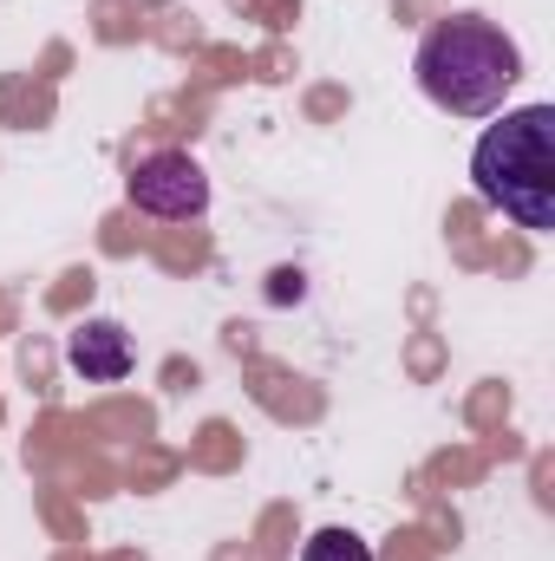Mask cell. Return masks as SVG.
Here are the masks:
<instances>
[{"label":"cell","mask_w":555,"mask_h":561,"mask_svg":"<svg viewBox=\"0 0 555 561\" xmlns=\"http://www.w3.org/2000/svg\"><path fill=\"white\" fill-rule=\"evenodd\" d=\"M301 561H373V549H366V536H353V529H314V536L301 542Z\"/></svg>","instance_id":"cell-5"},{"label":"cell","mask_w":555,"mask_h":561,"mask_svg":"<svg viewBox=\"0 0 555 561\" xmlns=\"http://www.w3.org/2000/svg\"><path fill=\"white\" fill-rule=\"evenodd\" d=\"M412 72H418V92L438 112H451V118H497L510 85L523 79V53H517V39L497 20L451 13V20H438L418 39Z\"/></svg>","instance_id":"cell-1"},{"label":"cell","mask_w":555,"mask_h":561,"mask_svg":"<svg viewBox=\"0 0 555 561\" xmlns=\"http://www.w3.org/2000/svg\"><path fill=\"white\" fill-rule=\"evenodd\" d=\"M125 196H132V209L157 216V222H190L209 209V170L190 150H150L132 163Z\"/></svg>","instance_id":"cell-3"},{"label":"cell","mask_w":555,"mask_h":561,"mask_svg":"<svg viewBox=\"0 0 555 561\" xmlns=\"http://www.w3.org/2000/svg\"><path fill=\"white\" fill-rule=\"evenodd\" d=\"M66 366H72L79 379H92V386L125 379V373H132V340H125V327H118V320H86V327L66 340Z\"/></svg>","instance_id":"cell-4"},{"label":"cell","mask_w":555,"mask_h":561,"mask_svg":"<svg viewBox=\"0 0 555 561\" xmlns=\"http://www.w3.org/2000/svg\"><path fill=\"white\" fill-rule=\"evenodd\" d=\"M471 190L503 209L517 229H555V105L497 112V125L471 150Z\"/></svg>","instance_id":"cell-2"}]
</instances>
